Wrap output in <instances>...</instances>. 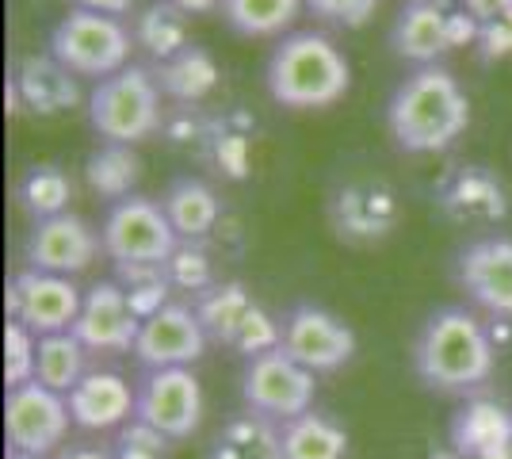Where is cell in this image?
Returning <instances> with one entry per match:
<instances>
[{"label": "cell", "instance_id": "26", "mask_svg": "<svg viewBox=\"0 0 512 459\" xmlns=\"http://www.w3.org/2000/svg\"><path fill=\"white\" fill-rule=\"evenodd\" d=\"M138 176H142V165L130 153V146H111V142H104V150L88 157V184L100 196L111 199V203L123 196H134L130 188L138 184Z\"/></svg>", "mask_w": 512, "mask_h": 459}, {"label": "cell", "instance_id": "27", "mask_svg": "<svg viewBox=\"0 0 512 459\" xmlns=\"http://www.w3.org/2000/svg\"><path fill=\"white\" fill-rule=\"evenodd\" d=\"M35 364H39V337L23 322L8 318V326H4V383H8V391L31 383Z\"/></svg>", "mask_w": 512, "mask_h": 459}, {"label": "cell", "instance_id": "15", "mask_svg": "<svg viewBox=\"0 0 512 459\" xmlns=\"http://www.w3.org/2000/svg\"><path fill=\"white\" fill-rule=\"evenodd\" d=\"M142 314L115 280H100L85 291V306L73 322V337L88 352H134Z\"/></svg>", "mask_w": 512, "mask_h": 459}, {"label": "cell", "instance_id": "30", "mask_svg": "<svg viewBox=\"0 0 512 459\" xmlns=\"http://www.w3.org/2000/svg\"><path fill=\"white\" fill-rule=\"evenodd\" d=\"M470 8L474 20H493V16H505L512 8V0H463Z\"/></svg>", "mask_w": 512, "mask_h": 459}, {"label": "cell", "instance_id": "29", "mask_svg": "<svg viewBox=\"0 0 512 459\" xmlns=\"http://www.w3.org/2000/svg\"><path fill=\"white\" fill-rule=\"evenodd\" d=\"M69 4L81 12H96V16H115V20H123L134 8V0H69Z\"/></svg>", "mask_w": 512, "mask_h": 459}, {"label": "cell", "instance_id": "20", "mask_svg": "<svg viewBox=\"0 0 512 459\" xmlns=\"http://www.w3.org/2000/svg\"><path fill=\"white\" fill-rule=\"evenodd\" d=\"M16 88H20L23 104L39 115H54V111H65L77 104V81L73 73L54 62V58H27L16 73Z\"/></svg>", "mask_w": 512, "mask_h": 459}, {"label": "cell", "instance_id": "14", "mask_svg": "<svg viewBox=\"0 0 512 459\" xmlns=\"http://www.w3.org/2000/svg\"><path fill=\"white\" fill-rule=\"evenodd\" d=\"M104 249L100 234L88 226L81 215H54L31 226V234L23 241V257L27 268L54 272V276H81L88 264L96 261V253Z\"/></svg>", "mask_w": 512, "mask_h": 459}, {"label": "cell", "instance_id": "9", "mask_svg": "<svg viewBox=\"0 0 512 459\" xmlns=\"http://www.w3.org/2000/svg\"><path fill=\"white\" fill-rule=\"evenodd\" d=\"M134 394V421L161 440H188L203 421V387L192 368H153Z\"/></svg>", "mask_w": 512, "mask_h": 459}, {"label": "cell", "instance_id": "3", "mask_svg": "<svg viewBox=\"0 0 512 459\" xmlns=\"http://www.w3.org/2000/svg\"><path fill=\"white\" fill-rule=\"evenodd\" d=\"M264 85L279 108L321 111L344 100V92L352 85V66L325 35L295 31V35H283L276 50L268 54Z\"/></svg>", "mask_w": 512, "mask_h": 459}, {"label": "cell", "instance_id": "5", "mask_svg": "<svg viewBox=\"0 0 512 459\" xmlns=\"http://www.w3.org/2000/svg\"><path fill=\"white\" fill-rule=\"evenodd\" d=\"M100 241H104V253L119 268H165L176 257L180 234L172 230L161 203L134 192L107 207Z\"/></svg>", "mask_w": 512, "mask_h": 459}, {"label": "cell", "instance_id": "12", "mask_svg": "<svg viewBox=\"0 0 512 459\" xmlns=\"http://www.w3.org/2000/svg\"><path fill=\"white\" fill-rule=\"evenodd\" d=\"M207 352V326L199 310L180 303H161L142 318L138 341H134V360L153 372V368H192Z\"/></svg>", "mask_w": 512, "mask_h": 459}, {"label": "cell", "instance_id": "31", "mask_svg": "<svg viewBox=\"0 0 512 459\" xmlns=\"http://www.w3.org/2000/svg\"><path fill=\"white\" fill-rule=\"evenodd\" d=\"M172 8H180L184 16H203V12H214V8H222V0H165Z\"/></svg>", "mask_w": 512, "mask_h": 459}, {"label": "cell", "instance_id": "11", "mask_svg": "<svg viewBox=\"0 0 512 459\" xmlns=\"http://www.w3.org/2000/svg\"><path fill=\"white\" fill-rule=\"evenodd\" d=\"M81 306H85V295H81V287L73 284L69 276L23 268L8 284V318L23 322L35 337H50V333L73 329Z\"/></svg>", "mask_w": 512, "mask_h": 459}, {"label": "cell", "instance_id": "1", "mask_svg": "<svg viewBox=\"0 0 512 459\" xmlns=\"http://www.w3.org/2000/svg\"><path fill=\"white\" fill-rule=\"evenodd\" d=\"M409 360L428 391L463 398L490 383L497 352L478 314L467 306H440L421 322Z\"/></svg>", "mask_w": 512, "mask_h": 459}, {"label": "cell", "instance_id": "2", "mask_svg": "<svg viewBox=\"0 0 512 459\" xmlns=\"http://www.w3.org/2000/svg\"><path fill=\"white\" fill-rule=\"evenodd\" d=\"M470 123V100L448 69L425 66L394 88L386 104V131L406 153L448 150Z\"/></svg>", "mask_w": 512, "mask_h": 459}, {"label": "cell", "instance_id": "7", "mask_svg": "<svg viewBox=\"0 0 512 459\" xmlns=\"http://www.w3.org/2000/svg\"><path fill=\"white\" fill-rule=\"evenodd\" d=\"M314 387H318V375L295 364L279 345L249 356L241 372V402L256 417L276 421V425L314 410Z\"/></svg>", "mask_w": 512, "mask_h": 459}, {"label": "cell", "instance_id": "16", "mask_svg": "<svg viewBox=\"0 0 512 459\" xmlns=\"http://www.w3.org/2000/svg\"><path fill=\"white\" fill-rule=\"evenodd\" d=\"M459 23L444 12L440 0H409L390 27V46L398 58L417 62V66H436L440 54H448L459 43Z\"/></svg>", "mask_w": 512, "mask_h": 459}, {"label": "cell", "instance_id": "10", "mask_svg": "<svg viewBox=\"0 0 512 459\" xmlns=\"http://www.w3.org/2000/svg\"><path fill=\"white\" fill-rule=\"evenodd\" d=\"M279 349L295 364H302L306 372L325 375L344 368L356 356V333H352V326H344L337 314H329L325 306L299 303L279 322Z\"/></svg>", "mask_w": 512, "mask_h": 459}, {"label": "cell", "instance_id": "25", "mask_svg": "<svg viewBox=\"0 0 512 459\" xmlns=\"http://www.w3.org/2000/svg\"><path fill=\"white\" fill-rule=\"evenodd\" d=\"M214 77H218V69H214V62L199 46H188V50H180L176 58L157 66V85H161V92L180 96V100H199V96H207L214 88Z\"/></svg>", "mask_w": 512, "mask_h": 459}, {"label": "cell", "instance_id": "23", "mask_svg": "<svg viewBox=\"0 0 512 459\" xmlns=\"http://www.w3.org/2000/svg\"><path fill=\"white\" fill-rule=\"evenodd\" d=\"M134 43L146 46L153 54V62L161 66V62H169L180 50L192 46L188 43V16H184L180 8L165 4V0H157V4H150V8L138 16V23H134Z\"/></svg>", "mask_w": 512, "mask_h": 459}, {"label": "cell", "instance_id": "21", "mask_svg": "<svg viewBox=\"0 0 512 459\" xmlns=\"http://www.w3.org/2000/svg\"><path fill=\"white\" fill-rule=\"evenodd\" d=\"M88 375V349L65 329V333H50L39 337V364H35V379L58 394H69Z\"/></svg>", "mask_w": 512, "mask_h": 459}, {"label": "cell", "instance_id": "17", "mask_svg": "<svg viewBox=\"0 0 512 459\" xmlns=\"http://www.w3.org/2000/svg\"><path fill=\"white\" fill-rule=\"evenodd\" d=\"M65 398H69L73 425L85 433L119 429L127 417H134V402H138L134 387L119 372H88Z\"/></svg>", "mask_w": 512, "mask_h": 459}, {"label": "cell", "instance_id": "13", "mask_svg": "<svg viewBox=\"0 0 512 459\" xmlns=\"http://www.w3.org/2000/svg\"><path fill=\"white\" fill-rule=\"evenodd\" d=\"M455 284L493 318H512V238L490 234L459 249Z\"/></svg>", "mask_w": 512, "mask_h": 459}, {"label": "cell", "instance_id": "19", "mask_svg": "<svg viewBox=\"0 0 512 459\" xmlns=\"http://www.w3.org/2000/svg\"><path fill=\"white\" fill-rule=\"evenodd\" d=\"M161 207L169 215L172 230L184 241L207 238L214 230V222H218V211H222L214 188L199 176H176L165 188V196H161Z\"/></svg>", "mask_w": 512, "mask_h": 459}, {"label": "cell", "instance_id": "8", "mask_svg": "<svg viewBox=\"0 0 512 459\" xmlns=\"http://www.w3.org/2000/svg\"><path fill=\"white\" fill-rule=\"evenodd\" d=\"M69 398L58 391L43 387L39 379L12 387L4 394V437H8V452H23V456L50 459L69 437Z\"/></svg>", "mask_w": 512, "mask_h": 459}, {"label": "cell", "instance_id": "18", "mask_svg": "<svg viewBox=\"0 0 512 459\" xmlns=\"http://www.w3.org/2000/svg\"><path fill=\"white\" fill-rule=\"evenodd\" d=\"M272 452L276 459H348V433L329 414L306 410L276 425Z\"/></svg>", "mask_w": 512, "mask_h": 459}, {"label": "cell", "instance_id": "32", "mask_svg": "<svg viewBox=\"0 0 512 459\" xmlns=\"http://www.w3.org/2000/svg\"><path fill=\"white\" fill-rule=\"evenodd\" d=\"M8 459H39V456H23V452H8Z\"/></svg>", "mask_w": 512, "mask_h": 459}, {"label": "cell", "instance_id": "28", "mask_svg": "<svg viewBox=\"0 0 512 459\" xmlns=\"http://www.w3.org/2000/svg\"><path fill=\"white\" fill-rule=\"evenodd\" d=\"M306 8L318 16V20L344 27V31H360L371 23L379 0H306Z\"/></svg>", "mask_w": 512, "mask_h": 459}, {"label": "cell", "instance_id": "4", "mask_svg": "<svg viewBox=\"0 0 512 459\" xmlns=\"http://www.w3.org/2000/svg\"><path fill=\"white\" fill-rule=\"evenodd\" d=\"M161 123V85L150 69L127 66L88 92V127L111 146H134Z\"/></svg>", "mask_w": 512, "mask_h": 459}, {"label": "cell", "instance_id": "24", "mask_svg": "<svg viewBox=\"0 0 512 459\" xmlns=\"http://www.w3.org/2000/svg\"><path fill=\"white\" fill-rule=\"evenodd\" d=\"M69 192H73V184H69V176H65L58 165H31V169L23 173L20 188H16L23 211L35 222L65 215Z\"/></svg>", "mask_w": 512, "mask_h": 459}, {"label": "cell", "instance_id": "6", "mask_svg": "<svg viewBox=\"0 0 512 459\" xmlns=\"http://www.w3.org/2000/svg\"><path fill=\"white\" fill-rule=\"evenodd\" d=\"M134 31L115 16H96L73 8L69 16L54 23L50 31V58L62 62L73 77H96L104 81L111 73L127 69Z\"/></svg>", "mask_w": 512, "mask_h": 459}, {"label": "cell", "instance_id": "22", "mask_svg": "<svg viewBox=\"0 0 512 459\" xmlns=\"http://www.w3.org/2000/svg\"><path fill=\"white\" fill-rule=\"evenodd\" d=\"M222 20L245 39H272L299 20L302 0H222Z\"/></svg>", "mask_w": 512, "mask_h": 459}]
</instances>
